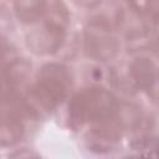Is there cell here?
Wrapping results in <instances>:
<instances>
[{
	"instance_id": "cell-1",
	"label": "cell",
	"mask_w": 159,
	"mask_h": 159,
	"mask_svg": "<svg viewBox=\"0 0 159 159\" xmlns=\"http://www.w3.org/2000/svg\"><path fill=\"white\" fill-rule=\"evenodd\" d=\"M122 106L107 88L93 86L84 88L71 97L67 107L68 125L73 130L91 124L89 129L122 127Z\"/></svg>"
},
{
	"instance_id": "cell-2",
	"label": "cell",
	"mask_w": 159,
	"mask_h": 159,
	"mask_svg": "<svg viewBox=\"0 0 159 159\" xmlns=\"http://www.w3.org/2000/svg\"><path fill=\"white\" fill-rule=\"evenodd\" d=\"M71 86L72 75L65 65L47 63L40 70L36 82L30 87L24 107L34 118L48 114L67 98Z\"/></svg>"
},
{
	"instance_id": "cell-3",
	"label": "cell",
	"mask_w": 159,
	"mask_h": 159,
	"mask_svg": "<svg viewBox=\"0 0 159 159\" xmlns=\"http://www.w3.org/2000/svg\"><path fill=\"white\" fill-rule=\"evenodd\" d=\"M68 11L61 0H52L36 27L26 35L27 47L36 55H52L58 51L66 39ZM36 22V24H37Z\"/></svg>"
},
{
	"instance_id": "cell-4",
	"label": "cell",
	"mask_w": 159,
	"mask_h": 159,
	"mask_svg": "<svg viewBox=\"0 0 159 159\" xmlns=\"http://www.w3.org/2000/svg\"><path fill=\"white\" fill-rule=\"evenodd\" d=\"M84 48L89 56L101 61L116 56L118 41L113 35L112 25L104 17L101 16L88 22L84 29Z\"/></svg>"
},
{
	"instance_id": "cell-5",
	"label": "cell",
	"mask_w": 159,
	"mask_h": 159,
	"mask_svg": "<svg viewBox=\"0 0 159 159\" xmlns=\"http://www.w3.org/2000/svg\"><path fill=\"white\" fill-rule=\"evenodd\" d=\"M29 70L30 65L19 58L0 68V106L15 99L17 86L26 78Z\"/></svg>"
},
{
	"instance_id": "cell-6",
	"label": "cell",
	"mask_w": 159,
	"mask_h": 159,
	"mask_svg": "<svg viewBox=\"0 0 159 159\" xmlns=\"http://www.w3.org/2000/svg\"><path fill=\"white\" fill-rule=\"evenodd\" d=\"M129 76L138 89L145 92L148 96L152 92L155 94L157 66L152 58L144 56L137 57L129 65Z\"/></svg>"
},
{
	"instance_id": "cell-7",
	"label": "cell",
	"mask_w": 159,
	"mask_h": 159,
	"mask_svg": "<svg viewBox=\"0 0 159 159\" xmlns=\"http://www.w3.org/2000/svg\"><path fill=\"white\" fill-rule=\"evenodd\" d=\"M26 128L22 116L17 111H0V145L11 147L25 135Z\"/></svg>"
},
{
	"instance_id": "cell-8",
	"label": "cell",
	"mask_w": 159,
	"mask_h": 159,
	"mask_svg": "<svg viewBox=\"0 0 159 159\" xmlns=\"http://www.w3.org/2000/svg\"><path fill=\"white\" fill-rule=\"evenodd\" d=\"M17 19L24 24H36L47 11L50 0H14Z\"/></svg>"
},
{
	"instance_id": "cell-9",
	"label": "cell",
	"mask_w": 159,
	"mask_h": 159,
	"mask_svg": "<svg viewBox=\"0 0 159 159\" xmlns=\"http://www.w3.org/2000/svg\"><path fill=\"white\" fill-rule=\"evenodd\" d=\"M130 7L142 14V15H152L157 19V0H127Z\"/></svg>"
},
{
	"instance_id": "cell-10",
	"label": "cell",
	"mask_w": 159,
	"mask_h": 159,
	"mask_svg": "<svg viewBox=\"0 0 159 159\" xmlns=\"http://www.w3.org/2000/svg\"><path fill=\"white\" fill-rule=\"evenodd\" d=\"M15 60H16V53L11 47V45L5 42L4 40H0V68L10 65Z\"/></svg>"
},
{
	"instance_id": "cell-11",
	"label": "cell",
	"mask_w": 159,
	"mask_h": 159,
	"mask_svg": "<svg viewBox=\"0 0 159 159\" xmlns=\"http://www.w3.org/2000/svg\"><path fill=\"white\" fill-rule=\"evenodd\" d=\"M77 5L83 6V7H93L94 5H98L101 0H75Z\"/></svg>"
}]
</instances>
